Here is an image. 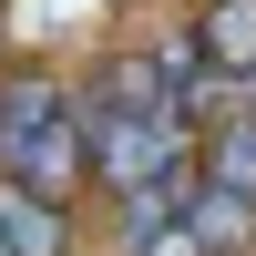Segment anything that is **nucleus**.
<instances>
[{
  "label": "nucleus",
  "instance_id": "nucleus-1",
  "mask_svg": "<svg viewBox=\"0 0 256 256\" xmlns=\"http://www.w3.org/2000/svg\"><path fill=\"white\" fill-rule=\"evenodd\" d=\"M82 102V144H92V184L102 195H144V184H174L195 174V134L174 123V102H164V72L154 52H102L92 72L72 82Z\"/></svg>",
  "mask_w": 256,
  "mask_h": 256
},
{
  "label": "nucleus",
  "instance_id": "nucleus-2",
  "mask_svg": "<svg viewBox=\"0 0 256 256\" xmlns=\"http://www.w3.org/2000/svg\"><path fill=\"white\" fill-rule=\"evenodd\" d=\"M0 184L52 195V205H72L82 184H92L82 102H72V82H62V72H31V62L0 72Z\"/></svg>",
  "mask_w": 256,
  "mask_h": 256
},
{
  "label": "nucleus",
  "instance_id": "nucleus-3",
  "mask_svg": "<svg viewBox=\"0 0 256 256\" xmlns=\"http://www.w3.org/2000/svg\"><path fill=\"white\" fill-rule=\"evenodd\" d=\"M0 256H82V216L52 205V195L0 184Z\"/></svg>",
  "mask_w": 256,
  "mask_h": 256
},
{
  "label": "nucleus",
  "instance_id": "nucleus-4",
  "mask_svg": "<svg viewBox=\"0 0 256 256\" xmlns=\"http://www.w3.org/2000/svg\"><path fill=\"white\" fill-rule=\"evenodd\" d=\"M195 174L216 184V195H236V205H256V113H226L216 134L195 144Z\"/></svg>",
  "mask_w": 256,
  "mask_h": 256
},
{
  "label": "nucleus",
  "instance_id": "nucleus-5",
  "mask_svg": "<svg viewBox=\"0 0 256 256\" xmlns=\"http://www.w3.org/2000/svg\"><path fill=\"white\" fill-rule=\"evenodd\" d=\"M184 236H195L205 256H256V205L216 195V184H195V195H184Z\"/></svg>",
  "mask_w": 256,
  "mask_h": 256
},
{
  "label": "nucleus",
  "instance_id": "nucleus-6",
  "mask_svg": "<svg viewBox=\"0 0 256 256\" xmlns=\"http://www.w3.org/2000/svg\"><path fill=\"white\" fill-rule=\"evenodd\" d=\"M195 31H205V62H216L226 82H246V72H256V0H205Z\"/></svg>",
  "mask_w": 256,
  "mask_h": 256
},
{
  "label": "nucleus",
  "instance_id": "nucleus-7",
  "mask_svg": "<svg viewBox=\"0 0 256 256\" xmlns=\"http://www.w3.org/2000/svg\"><path fill=\"white\" fill-rule=\"evenodd\" d=\"M236 113H256V72H246V82H236Z\"/></svg>",
  "mask_w": 256,
  "mask_h": 256
}]
</instances>
